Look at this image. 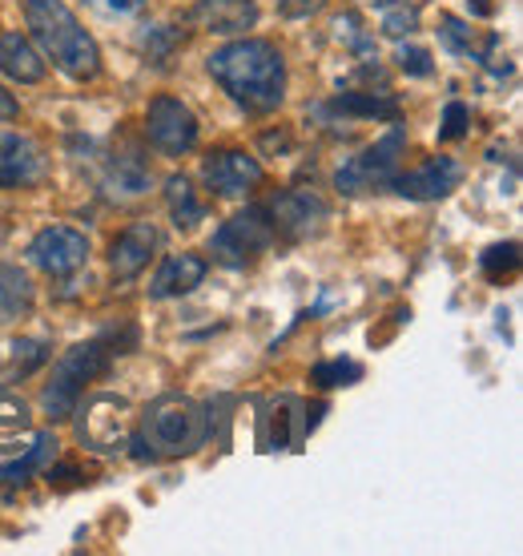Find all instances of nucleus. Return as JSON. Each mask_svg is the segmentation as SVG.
<instances>
[{
    "label": "nucleus",
    "instance_id": "1",
    "mask_svg": "<svg viewBox=\"0 0 523 556\" xmlns=\"http://www.w3.org/2000/svg\"><path fill=\"white\" fill-rule=\"evenodd\" d=\"M206 70L250 113H275L286 98V61L278 53V45L262 37H242L214 49Z\"/></svg>",
    "mask_w": 523,
    "mask_h": 556
},
{
    "label": "nucleus",
    "instance_id": "2",
    "mask_svg": "<svg viewBox=\"0 0 523 556\" xmlns=\"http://www.w3.org/2000/svg\"><path fill=\"white\" fill-rule=\"evenodd\" d=\"M25 21L33 28V41L53 61L56 70L73 81H93L101 73V53L89 28L77 21L65 0H25Z\"/></svg>",
    "mask_w": 523,
    "mask_h": 556
},
{
    "label": "nucleus",
    "instance_id": "3",
    "mask_svg": "<svg viewBox=\"0 0 523 556\" xmlns=\"http://www.w3.org/2000/svg\"><path fill=\"white\" fill-rule=\"evenodd\" d=\"M209 440L206 407L190 395H162L145 407L141 416V435L133 440L138 459L153 456H193Z\"/></svg>",
    "mask_w": 523,
    "mask_h": 556
},
{
    "label": "nucleus",
    "instance_id": "4",
    "mask_svg": "<svg viewBox=\"0 0 523 556\" xmlns=\"http://www.w3.org/2000/svg\"><path fill=\"white\" fill-rule=\"evenodd\" d=\"M113 355L117 351L110 348V339H89V343H77L73 351H65L61 363L53 367V379L44 383V395H41L44 416L53 419V424L56 419H69L77 412V404H81L85 383H93L110 367Z\"/></svg>",
    "mask_w": 523,
    "mask_h": 556
},
{
    "label": "nucleus",
    "instance_id": "5",
    "mask_svg": "<svg viewBox=\"0 0 523 556\" xmlns=\"http://www.w3.org/2000/svg\"><path fill=\"white\" fill-rule=\"evenodd\" d=\"M270 247H275V223H270L266 206H246L230 223H221V230H214V238H209L214 263L234 266V270L254 266Z\"/></svg>",
    "mask_w": 523,
    "mask_h": 556
},
{
    "label": "nucleus",
    "instance_id": "6",
    "mask_svg": "<svg viewBox=\"0 0 523 556\" xmlns=\"http://www.w3.org/2000/svg\"><path fill=\"white\" fill-rule=\"evenodd\" d=\"M407 153V129L395 122L383 138L367 146V150L350 157L343 169H339V190L343 194H371V190H386L395 174H399V157Z\"/></svg>",
    "mask_w": 523,
    "mask_h": 556
},
{
    "label": "nucleus",
    "instance_id": "7",
    "mask_svg": "<svg viewBox=\"0 0 523 556\" xmlns=\"http://www.w3.org/2000/svg\"><path fill=\"white\" fill-rule=\"evenodd\" d=\"M266 214L275 223V238H286V242L318 238L327 230V223H331V206L318 194H310V190H282L266 206Z\"/></svg>",
    "mask_w": 523,
    "mask_h": 556
},
{
    "label": "nucleus",
    "instance_id": "8",
    "mask_svg": "<svg viewBox=\"0 0 523 556\" xmlns=\"http://www.w3.org/2000/svg\"><path fill=\"white\" fill-rule=\"evenodd\" d=\"M145 138H150L153 150L181 157V153H190L197 146V117H193V110L186 101L162 93L145 110Z\"/></svg>",
    "mask_w": 523,
    "mask_h": 556
},
{
    "label": "nucleus",
    "instance_id": "9",
    "mask_svg": "<svg viewBox=\"0 0 523 556\" xmlns=\"http://www.w3.org/2000/svg\"><path fill=\"white\" fill-rule=\"evenodd\" d=\"M89 258V238L73 226H44L41 235L28 242V263L44 270L49 278L77 275Z\"/></svg>",
    "mask_w": 523,
    "mask_h": 556
},
{
    "label": "nucleus",
    "instance_id": "10",
    "mask_svg": "<svg viewBox=\"0 0 523 556\" xmlns=\"http://www.w3.org/2000/svg\"><path fill=\"white\" fill-rule=\"evenodd\" d=\"M133 407L122 395H93L81 416V440L97 452H117L129 440Z\"/></svg>",
    "mask_w": 523,
    "mask_h": 556
},
{
    "label": "nucleus",
    "instance_id": "11",
    "mask_svg": "<svg viewBox=\"0 0 523 556\" xmlns=\"http://www.w3.org/2000/svg\"><path fill=\"white\" fill-rule=\"evenodd\" d=\"M202 181L214 198H242L262 186V166L246 150H214L202 162Z\"/></svg>",
    "mask_w": 523,
    "mask_h": 556
},
{
    "label": "nucleus",
    "instance_id": "12",
    "mask_svg": "<svg viewBox=\"0 0 523 556\" xmlns=\"http://www.w3.org/2000/svg\"><path fill=\"white\" fill-rule=\"evenodd\" d=\"M468 178L463 162L455 157H428L423 166L407 169V174H395L391 190H399L403 198H414V202H435V198H447L451 190H459V181Z\"/></svg>",
    "mask_w": 523,
    "mask_h": 556
},
{
    "label": "nucleus",
    "instance_id": "13",
    "mask_svg": "<svg viewBox=\"0 0 523 556\" xmlns=\"http://www.w3.org/2000/svg\"><path fill=\"white\" fill-rule=\"evenodd\" d=\"M44 178V150L28 134L0 129V190H25Z\"/></svg>",
    "mask_w": 523,
    "mask_h": 556
},
{
    "label": "nucleus",
    "instance_id": "14",
    "mask_svg": "<svg viewBox=\"0 0 523 556\" xmlns=\"http://www.w3.org/2000/svg\"><path fill=\"white\" fill-rule=\"evenodd\" d=\"M162 247V230L153 223H133L125 226L122 235L113 238L110 247V270L113 278H122V282H129V278H138L145 266H150L153 251Z\"/></svg>",
    "mask_w": 523,
    "mask_h": 556
},
{
    "label": "nucleus",
    "instance_id": "15",
    "mask_svg": "<svg viewBox=\"0 0 523 556\" xmlns=\"http://www.w3.org/2000/svg\"><path fill=\"white\" fill-rule=\"evenodd\" d=\"M209 275V263L202 254H169L162 270L150 282V299H181L193 287H202V278Z\"/></svg>",
    "mask_w": 523,
    "mask_h": 556
},
{
    "label": "nucleus",
    "instance_id": "16",
    "mask_svg": "<svg viewBox=\"0 0 523 556\" xmlns=\"http://www.w3.org/2000/svg\"><path fill=\"white\" fill-rule=\"evenodd\" d=\"M193 21L206 28V33L234 37V33L254 28L258 4H254V0H197V4H193Z\"/></svg>",
    "mask_w": 523,
    "mask_h": 556
},
{
    "label": "nucleus",
    "instance_id": "17",
    "mask_svg": "<svg viewBox=\"0 0 523 556\" xmlns=\"http://www.w3.org/2000/svg\"><path fill=\"white\" fill-rule=\"evenodd\" d=\"M150 162H145V153L138 146H125L110 157V166H105V190L113 198H141L150 190Z\"/></svg>",
    "mask_w": 523,
    "mask_h": 556
},
{
    "label": "nucleus",
    "instance_id": "18",
    "mask_svg": "<svg viewBox=\"0 0 523 556\" xmlns=\"http://www.w3.org/2000/svg\"><path fill=\"white\" fill-rule=\"evenodd\" d=\"M327 117H346V122H358V117H367V122H399V101L391 98V93H339L322 105Z\"/></svg>",
    "mask_w": 523,
    "mask_h": 556
},
{
    "label": "nucleus",
    "instance_id": "19",
    "mask_svg": "<svg viewBox=\"0 0 523 556\" xmlns=\"http://www.w3.org/2000/svg\"><path fill=\"white\" fill-rule=\"evenodd\" d=\"M0 73L21 85L44 81V61L37 45H28L21 33H0Z\"/></svg>",
    "mask_w": 523,
    "mask_h": 556
},
{
    "label": "nucleus",
    "instance_id": "20",
    "mask_svg": "<svg viewBox=\"0 0 523 556\" xmlns=\"http://www.w3.org/2000/svg\"><path fill=\"white\" fill-rule=\"evenodd\" d=\"M33 303H37V294H33V282H28L25 270L0 263V327L25 319Z\"/></svg>",
    "mask_w": 523,
    "mask_h": 556
},
{
    "label": "nucleus",
    "instance_id": "21",
    "mask_svg": "<svg viewBox=\"0 0 523 556\" xmlns=\"http://www.w3.org/2000/svg\"><path fill=\"white\" fill-rule=\"evenodd\" d=\"M298 412H303V404L290 400V395H282L278 404H270V412H266V431H262V447H266V452H290V447L303 440L298 431H290L298 424Z\"/></svg>",
    "mask_w": 523,
    "mask_h": 556
},
{
    "label": "nucleus",
    "instance_id": "22",
    "mask_svg": "<svg viewBox=\"0 0 523 556\" xmlns=\"http://www.w3.org/2000/svg\"><path fill=\"white\" fill-rule=\"evenodd\" d=\"M166 206H169V214H174V226H178V230H193V226L206 218V202L193 194V186L186 174H174V178L166 181Z\"/></svg>",
    "mask_w": 523,
    "mask_h": 556
},
{
    "label": "nucleus",
    "instance_id": "23",
    "mask_svg": "<svg viewBox=\"0 0 523 556\" xmlns=\"http://www.w3.org/2000/svg\"><path fill=\"white\" fill-rule=\"evenodd\" d=\"M56 456V440L53 435H33V447H25V456H16L13 464L0 468V484H25L33 480V472H41L44 464Z\"/></svg>",
    "mask_w": 523,
    "mask_h": 556
},
{
    "label": "nucleus",
    "instance_id": "24",
    "mask_svg": "<svg viewBox=\"0 0 523 556\" xmlns=\"http://www.w3.org/2000/svg\"><path fill=\"white\" fill-rule=\"evenodd\" d=\"M28 435V404L0 391V452H16Z\"/></svg>",
    "mask_w": 523,
    "mask_h": 556
},
{
    "label": "nucleus",
    "instance_id": "25",
    "mask_svg": "<svg viewBox=\"0 0 523 556\" xmlns=\"http://www.w3.org/2000/svg\"><path fill=\"white\" fill-rule=\"evenodd\" d=\"M310 379H315L318 388H350V383H358V379H362V363L327 359V363H318L315 371H310Z\"/></svg>",
    "mask_w": 523,
    "mask_h": 556
},
{
    "label": "nucleus",
    "instance_id": "26",
    "mask_svg": "<svg viewBox=\"0 0 523 556\" xmlns=\"http://www.w3.org/2000/svg\"><path fill=\"white\" fill-rule=\"evenodd\" d=\"M334 37L350 49V53H358V56H371L374 53V41H371V33L362 28V21H358L355 13H346V16H339L334 21Z\"/></svg>",
    "mask_w": 523,
    "mask_h": 556
},
{
    "label": "nucleus",
    "instance_id": "27",
    "mask_svg": "<svg viewBox=\"0 0 523 556\" xmlns=\"http://www.w3.org/2000/svg\"><path fill=\"white\" fill-rule=\"evenodd\" d=\"M480 266H483V275L487 278L511 275V270L520 266V247H515V242H496V247H487V251H483Z\"/></svg>",
    "mask_w": 523,
    "mask_h": 556
},
{
    "label": "nucleus",
    "instance_id": "28",
    "mask_svg": "<svg viewBox=\"0 0 523 556\" xmlns=\"http://www.w3.org/2000/svg\"><path fill=\"white\" fill-rule=\"evenodd\" d=\"M13 351H16V355H13V371H16V376H33L41 363H49V348H44L41 339H21Z\"/></svg>",
    "mask_w": 523,
    "mask_h": 556
},
{
    "label": "nucleus",
    "instance_id": "29",
    "mask_svg": "<svg viewBox=\"0 0 523 556\" xmlns=\"http://www.w3.org/2000/svg\"><path fill=\"white\" fill-rule=\"evenodd\" d=\"M178 45H186V33H178V28H153L150 33V61L153 65H166L169 61V53L178 49Z\"/></svg>",
    "mask_w": 523,
    "mask_h": 556
},
{
    "label": "nucleus",
    "instance_id": "30",
    "mask_svg": "<svg viewBox=\"0 0 523 556\" xmlns=\"http://www.w3.org/2000/svg\"><path fill=\"white\" fill-rule=\"evenodd\" d=\"M471 126V110L463 101H451L447 110H443V129H439V141H459L468 134Z\"/></svg>",
    "mask_w": 523,
    "mask_h": 556
},
{
    "label": "nucleus",
    "instance_id": "31",
    "mask_svg": "<svg viewBox=\"0 0 523 556\" xmlns=\"http://www.w3.org/2000/svg\"><path fill=\"white\" fill-rule=\"evenodd\" d=\"M403 73H411V77H431V53L428 49H419V45H399V53H395Z\"/></svg>",
    "mask_w": 523,
    "mask_h": 556
},
{
    "label": "nucleus",
    "instance_id": "32",
    "mask_svg": "<svg viewBox=\"0 0 523 556\" xmlns=\"http://www.w3.org/2000/svg\"><path fill=\"white\" fill-rule=\"evenodd\" d=\"M414 9H407V4H391V13H386L383 21V33L386 37H407V33H414Z\"/></svg>",
    "mask_w": 523,
    "mask_h": 556
},
{
    "label": "nucleus",
    "instance_id": "33",
    "mask_svg": "<svg viewBox=\"0 0 523 556\" xmlns=\"http://www.w3.org/2000/svg\"><path fill=\"white\" fill-rule=\"evenodd\" d=\"M85 4H93L97 13L105 16H138L150 0H85Z\"/></svg>",
    "mask_w": 523,
    "mask_h": 556
},
{
    "label": "nucleus",
    "instance_id": "34",
    "mask_svg": "<svg viewBox=\"0 0 523 556\" xmlns=\"http://www.w3.org/2000/svg\"><path fill=\"white\" fill-rule=\"evenodd\" d=\"M327 0H278V9H282V16H310L318 13Z\"/></svg>",
    "mask_w": 523,
    "mask_h": 556
},
{
    "label": "nucleus",
    "instance_id": "35",
    "mask_svg": "<svg viewBox=\"0 0 523 556\" xmlns=\"http://www.w3.org/2000/svg\"><path fill=\"white\" fill-rule=\"evenodd\" d=\"M286 146H290L286 134H266V138H262V150H286Z\"/></svg>",
    "mask_w": 523,
    "mask_h": 556
},
{
    "label": "nucleus",
    "instance_id": "36",
    "mask_svg": "<svg viewBox=\"0 0 523 556\" xmlns=\"http://www.w3.org/2000/svg\"><path fill=\"white\" fill-rule=\"evenodd\" d=\"M468 13H475V16H492V0H468Z\"/></svg>",
    "mask_w": 523,
    "mask_h": 556
},
{
    "label": "nucleus",
    "instance_id": "37",
    "mask_svg": "<svg viewBox=\"0 0 523 556\" xmlns=\"http://www.w3.org/2000/svg\"><path fill=\"white\" fill-rule=\"evenodd\" d=\"M367 4H379V9H391V4H395V0H367Z\"/></svg>",
    "mask_w": 523,
    "mask_h": 556
}]
</instances>
